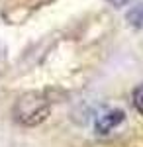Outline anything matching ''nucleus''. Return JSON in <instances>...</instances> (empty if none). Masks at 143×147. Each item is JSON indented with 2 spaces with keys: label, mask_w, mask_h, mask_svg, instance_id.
<instances>
[{
  "label": "nucleus",
  "mask_w": 143,
  "mask_h": 147,
  "mask_svg": "<svg viewBox=\"0 0 143 147\" xmlns=\"http://www.w3.org/2000/svg\"><path fill=\"white\" fill-rule=\"evenodd\" d=\"M133 106L139 114H143V84H139L133 90Z\"/></svg>",
  "instance_id": "obj_3"
},
{
  "label": "nucleus",
  "mask_w": 143,
  "mask_h": 147,
  "mask_svg": "<svg viewBox=\"0 0 143 147\" xmlns=\"http://www.w3.org/2000/svg\"><path fill=\"white\" fill-rule=\"evenodd\" d=\"M127 20H132V24H135V26H143V6L141 8H135L127 16Z\"/></svg>",
  "instance_id": "obj_4"
},
{
  "label": "nucleus",
  "mask_w": 143,
  "mask_h": 147,
  "mask_svg": "<svg viewBox=\"0 0 143 147\" xmlns=\"http://www.w3.org/2000/svg\"><path fill=\"white\" fill-rule=\"evenodd\" d=\"M47 114H49V104L41 94L30 92L16 102V118L26 125H35L43 122Z\"/></svg>",
  "instance_id": "obj_1"
},
{
  "label": "nucleus",
  "mask_w": 143,
  "mask_h": 147,
  "mask_svg": "<svg viewBox=\"0 0 143 147\" xmlns=\"http://www.w3.org/2000/svg\"><path fill=\"white\" fill-rule=\"evenodd\" d=\"M123 122V112L121 110H110V112L102 114L98 118V122H96V131L100 134H110L114 127H118V125Z\"/></svg>",
  "instance_id": "obj_2"
}]
</instances>
